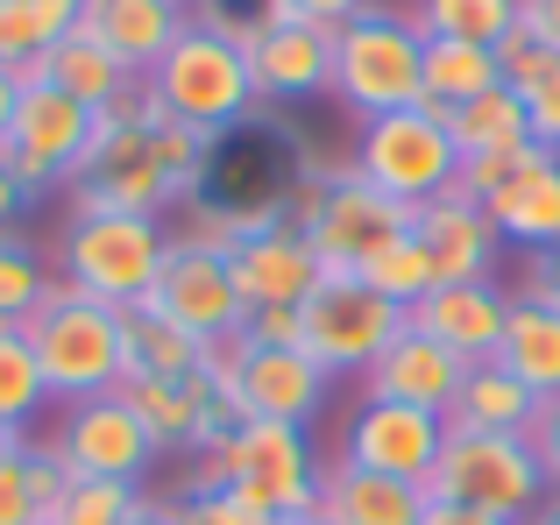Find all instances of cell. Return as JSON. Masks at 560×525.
<instances>
[{
  "instance_id": "6da1fadb",
  "label": "cell",
  "mask_w": 560,
  "mask_h": 525,
  "mask_svg": "<svg viewBox=\"0 0 560 525\" xmlns=\"http://www.w3.org/2000/svg\"><path fill=\"white\" fill-rule=\"evenodd\" d=\"M150 100L171 114V121H191L206 136H228L256 114V71H248V22H220V14H199V22L178 28V43L164 50V65L150 71Z\"/></svg>"
},
{
  "instance_id": "7a4b0ae2",
  "label": "cell",
  "mask_w": 560,
  "mask_h": 525,
  "mask_svg": "<svg viewBox=\"0 0 560 525\" xmlns=\"http://www.w3.org/2000/svg\"><path fill=\"white\" fill-rule=\"evenodd\" d=\"M28 348L43 362V384H50V405H85V398H107L121 390L128 376V348H121V313L100 299H85L79 284L57 277L50 299L22 319Z\"/></svg>"
},
{
  "instance_id": "3957f363",
  "label": "cell",
  "mask_w": 560,
  "mask_h": 525,
  "mask_svg": "<svg viewBox=\"0 0 560 525\" xmlns=\"http://www.w3.org/2000/svg\"><path fill=\"white\" fill-rule=\"evenodd\" d=\"M334 100H341L355 121L425 107V36H419V22L370 0L348 28H334Z\"/></svg>"
},
{
  "instance_id": "277c9868",
  "label": "cell",
  "mask_w": 560,
  "mask_h": 525,
  "mask_svg": "<svg viewBox=\"0 0 560 525\" xmlns=\"http://www.w3.org/2000/svg\"><path fill=\"white\" fill-rule=\"evenodd\" d=\"M425 498L525 525L547 504V469H539L533 433H462V427H447V447H440L433 476H425Z\"/></svg>"
},
{
  "instance_id": "5b68a950",
  "label": "cell",
  "mask_w": 560,
  "mask_h": 525,
  "mask_svg": "<svg viewBox=\"0 0 560 525\" xmlns=\"http://www.w3.org/2000/svg\"><path fill=\"white\" fill-rule=\"evenodd\" d=\"M164 256H171V235L150 213H71L65 242H57L65 284H79L85 299L114 305V313L150 299Z\"/></svg>"
},
{
  "instance_id": "8992f818",
  "label": "cell",
  "mask_w": 560,
  "mask_h": 525,
  "mask_svg": "<svg viewBox=\"0 0 560 525\" xmlns=\"http://www.w3.org/2000/svg\"><path fill=\"white\" fill-rule=\"evenodd\" d=\"M171 185L150 156V93H128L121 107L100 114L93 150H85L79 178H71V213H164Z\"/></svg>"
},
{
  "instance_id": "52a82bcc",
  "label": "cell",
  "mask_w": 560,
  "mask_h": 525,
  "mask_svg": "<svg viewBox=\"0 0 560 525\" xmlns=\"http://www.w3.org/2000/svg\"><path fill=\"white\" fill-rule=\"evenodd\" d=\"M291 228L313 242V256H319L327 277H362V262L376 249H390L397 235H411V207H397L370 178L341 171V178H327V185H305Z\"/></svg>"
},
{
  "instance_id": "ba28073f",
  "label": "cell",
  "mask_w": 560,
  "mask_h": 525,
  "mask_svg": "<svg viewBox=\"0 0 560 525\" xmlns=\"http://www.w3.org/2000/svg\"><path fill=\"white\" fill-rule=\"evenodd\" d=\"M454 164H462V150H454L447 121L425 107H405V114H376V121H362L355 136V178H370L376 192H390L397 207H433L440 192H454Z\"/></svg>"
},
{
  "instance_id": "9c48e42d",
  "label": "cell",
  "mask_w": 560,
  "mask_h": 525,
  "mask_svg": "<svg viewBox=\"0 0 560 525\" xmlns=\"http://www.w3.org/2000/svg\"><path fill=\"white\" fill-rule=\"evenodd\" d=\"M405 334V305L362 277H319L299 305V348L327 376H370V362Z\"/></svg>"
},
{
  "instance_id": "30bf717a",
  "label": "cell",
  "mask_w": 560,
  "mask_h": 525,
  "mask_svg": "<svg viewBox=\"0 0 560 525\" xmlns=\"http://www.w3.org/2000/svg\"><path fill=\"white\" fill-rule=\"evenodd\" d=\"M191 483H242L277 518H313L319 512V455L305 441V427H277V419H248L220 455L199 462Z\"/></svg>"
},
{
  "instance_id": "8fae6325",
  "label": "cell",
  "mask_w": 560,
  "mask_h": 525,
  "mask_svg": "<svg viewBox=\"0 0 560 525\" xmlns=\"http://www.w3.org/2000/svg\"><path fill=\"white\" fill-rule=\"evenodd\" d=\"M93 128H100V107L57 93L50 79L22 85V107H14V128H8V171L22 178L28 199H50V192H71L85 150H93Z\"/></svg>"
},
{
  "instance_id": "7c38bea8",
  "label": "cell",
  "mask_w": 560,
  "mask_h": 525,
  "mask_svg": "<svg viewBox=\"0 0 560 525\" xmlns=\"http://www.w3.org/2000/svg\"><path fill=\"white\" fill-rule=\"evenodd\" d=\"M150 305L206 348L234 341V334L248 327V305H242V291H234L228 249H206V242H191V235H171V256H164V270H156Z\"/></svg>"
},
{
  "instance_id": "4fadbf2b",
  "label": "cell",
  "mask_w": 560,
  "mask_h": 525,
  "mask_svg": "<svg viewBox=\"0 0 560 525\" xmlns=\"http://www.w3.org/2000/svg\"><path fill=\"white\" fill-rule=\"evenodd\" d=\"M57 455L65 469L79 476H121V483H142L156 462V441L142 433V419L121 405V390L107 398H85V405H65V427H57Z\"/></svg>"
},
{
  "instance_id": "5bb4252c",
  "label": "cell",
  "mask_w": 560,
  "mask_h": 525,
  "mask_svg": "<svg viewBox=\"0 0 560 525\" xmlns=\"http://www.w3.org/2000/svg\"><path fill=\"white\" fill-rule=\"evenodd\" d=\"M334 376L319 370L305 348H256L248 334H234V390H242L248 419H277V427H313L327 405Z\"/></svg>"
},
{
  "instance_id": "9a60e30c",
  "label": "cell",
  "mask_w": 560,
  "mask_h": 525,
  "mask_svg": "<svg viewBox=\"0 0 560 525\" xmlns=\"http://www.w3.org/2000/svg\"><path fill=\"white\" fill-rule=\"evenodd\" d=\"M248 71L256 100L299 107L334 93V28L327 22H248Z\"/></svg>"
},
{
  "instance_id": "2e32d148",
  "label": "cell",
  "mask_w": 560,
  "mask_h": 525,
  "mask_svg": "<svg viewBox=\"0 0 560 525\" xmlns=\"http://www.w3.org/2000/svg\"><path fill=\"white\" fill-rule=\"evenodd\" d=\"M447 447V419L440 412H419V405H383V398H362V412L348 419V447L341 462L355 469H383V476H405V483H425Z\"/></svg>"
},
{
  "instance_id": "e0dca14e",
  "label": "cell",
  "mask_w": 560,
  "mask_h": 525,
  "mask_svg": "<svg viewBox=\"0 0 560 525\" xmlns=\"http://www.w3.org/2000/svg\"><path fill=\"white\" fill-rule=\"evenodd\" d=\"M228 270H234V291H242L248 313H270V305H305V291L319 284V256L313 242L299 235L291 221H270L256 235H242L228 249Z\"/></svg>"
},
{
  "instance_id": "ac0fdd59",
  "label": "cell",
  "mask_w": 560,
  "mask_h": 525,
  "mask_svg": "<svg viewBox=\"0 0 560 525\" xmlns=\"http://www.w3.org/2000/svg\"><path fill=\"white\" fill-rule=\"evenodd\" d=\"M476 370L468 355H454V348H440L433 334H419V327H405L390 348L370 362V398L383 405H419V412H440L447 419L454 412V398H462V376Z\"/></svg>"
},
{
  "instance_id": "d6986e66",
  "label": "cell",
  "mask_w": 560,
  "mask_h": 525,
  "mask_svg": "<svg viewBox=\"0 0 560 525\" xmlns=\"http://www.w3.org/2000/svg\"><path fill=\"white\" fill-rule=\"evenodd\" d=\"M504 319H511V291L497 284H433L419 305H405V327L433 334L440 348H454V355L468 362H490L497 341H504Z\"/></svg>"
},
{
  "instance_id": "ffe728a7",
  "label": "cell",
  "mask_w": 560,
  "mask_h": 525,
  "mask_svg": "<svg viewBox=\"0 0 560 525\" xmlns=\"http://www.w3.org/2000/svg\"><path fill=\"white\" fill-rule=\"evenodd\" d=\"M490 228L504 235V249H560V150H525L518 171L482 199Z\"/></svg>"
},
{
  "instance_id": "44dd1931",
  "label": "cell",
  "mask_w": 560,
  "mask_h": 525,
  "mask_svg": "<svg viewBox=\"0 0 560 525\" xmlns=\"http://www.w3.org/2000/svg\"><path fill=\"white\" fill-rule=\"evenodd\" d=\"M411 235L425 242L440 284H490L497 249H504V235L490 228V213H482L476 199H462V192H440L433 207H419L411 213Z\"/></svg>"
},
{
  "instance_id": "7402d4cb",
  "label": "cell",
  "mask_w": 560,
  "mask_h": 525,
  "mask_svg": "<svg viewBox=\"0 0 560 525\" xmlns=\"http://www.w3.org/2000/svg\"><path fill=\"white\" fill-rule=\"evenodd\" d=\"M14 79H22V85L50 79L57 93L85 100V107H100V114H107V107H121V100H128V93L142 85L136 71H128L121 57H114L107 43L93 36V28H71V36H65V43H50L43 57H28V65H14Z\"/></svg>"
},
{
  "instance_id": "603a6c76",
  "label": "cell",
  "mask_w": 560,
  "mask_h": 525,
  "mask_svg": "<svg viewBox=\"0 0 560 525\" xmlns=\"http://www.w3.org/2000/svg\"><path fill=\"white\" fill-rule=\"evenodd\" d=\"M319 518H334V525H419L425 518V483L334 462V469H319Z\"/></svg>"
},
{
  "instance_id": "cb8c5ba5",
  "label": "cell",
  "mask_w": 560,
  "mask_h": 525,
  "mask_svg": "<svg viewBox=\"0 0 560 525\" xmlns=\"http://www.w3.org/2000/svg\"><path fill=\"white\" fill-rule=\"evenodd\" d=\"M79 28H93V36L136 71V79H150V71L164 65V50L178 43L185 8H178V0H85Z\"/></svg>"
},
{
  "instance_id": "d4e9b609",
  "label": "cell",
  "mask_w": 560,
  "mask_h": 525,
  "mask_svg": "<svg viewBox=\"0 0 560 525\" xmlns=\"http://www.w3.org/2000/svg\"><path fill=\"white\" fill-rule=\"evenodd\" d=\"M497 362L539 405L560 398V305L533 299V291H511V319H504V341H497Z\"/></svg>"
},
{
  "instance_id": "484cf974",
  "label": "cell",
  "mask_w": 560,
  "mask_h": 525,
  "mask_svg": "<svg viewBox=\"0 0 560 525\" xmlns=\"http://www.w3.org/2000/svg\"><path fill=\"white\" fill-rule=\"evenodd\" d=\"M121 405L142 419L156 455L191 447L199 441V412H206V362H199V376H121Z\"/></svg>"
},
{
  "instance_id": "4316f807",
  "label": "cell",
  "mask_w": 560,
  "mask_h": 525,
  "mask_svg": "<svg viewBox=\"0 0 560 525\" xmlns=\"http://www.w3.org/2000/svg\"><path fill=\"white\" fill-rule=\"evenodd\" d=\"M533 419H539V398L490 355L462 376V398H454L447 427H462V433H533Z\"/></svg>"
},
{
  "instance_id": "83f0119b",
  "label": "cell",
  "mask_w": 560,
  "mask_h": 525,
  "mask_svg": "<svg viewBox=\"0 0 560 525\" xmlns=\"http://www.w3.org/2000/svg\"><path fill=\"white\" fill-rule=\"evenodd\" d=\"M504 85V65H497L490 43H447V36H425V114L447 121L454 107L497 93Z\"/></svg>"
},
{
  "instance_id": "f1b7e54d",
  "label": "cell",
  "mask_w": 560,
  "mask_h": 525,
  "mask_svg": "<svg viewBox=\"0 0 560 525\" xmlns=\"http://www.w3.org/2000/svg\"><path fill=\"white\" fill-rule=\"evenodd\" d=\"M121 348H128V376H199V362H206V341L171 327L150 299L121 313Z\"/></svg>"
},
{
  "instance_id": "f546056e",
  "label": "cell",
  "mask_w": 560,
  "mask_h": 525,
  "mask_svg": "<svg viewBox=\"0 0 560 525\" xmlns=\"http://www.w3.org/2000/svg\"><path fill=\"white\" fill-rule=\"evenodd\" d=\"M65 455L57 447H22L0 462V525H50L65 498Z\"/></svg>"
},
{
  "instance_id": "4dcf8cb0",
  "label": "cell",
  "mask_w": 560,
  "mask_h": 525,
  "mask_svg": "<svg viewBox=\"0 0 560 525\" xmlns=\"http://www.w3.org/2000/svg\"><path fill=\"white\" fill-rule=\"evenodd\" d=\"M142 93H150V85H142ZM213 142L220 136H206V128H191V121H171V114L150 100V156H156V171H164V185H171V207H178V199H199L206 171H213Z\"/></svg>"
},
{
  "instance_id": "1f68e13d",
  "label": "cell",
  "mask_w": 560,
  "mask_h": 525,
  "mask_svg": "<svg viewBox=\"0 0 560 525\" xmlns=\"http://www.w3.org/2000/svg\"><path fill=\"white\" fill-rule=\"evenodd\" d=\"M85 22V0H0V65H28Z\"/></svg>"
},
{
  "instance_id": "d6a6232c",
  "label": "cell",
  "mask_w": 560,
  "mask_h": 525,
  "mask_svg": "<svg viewBox=\"0 0 560 525\" xmlns=\"http://www.w3.org/2000/svg\"><path fill=\"white\" fill-rule=\"evenodd\" d=\"M447 136L462 156H482V150H525L533 142V128H525V100L511 93V85H497V93L468 100V107L447 114Z\"/></svg>"
},
{
  "instance_id": "836d02e7",
  "label": "cell",
  "mask_w": 560,
  "mask_h": 525,
  "mask_svg": "<svg viewBox=\"0 0 560 525\" xmlns=\"http://www.w3.org/2000/svg\"><path fill=\"white\" fill-rule=\"evenodd\" d=\"M419 36H447V43H504L518 28V0H411Z\"/></svg>"
},
{
  "instance_id": "e575fe53",
  "label": "cell",
  "mask_w": 560,
  "mask_h": 525,
  "mask_svg": "<svg viewBox=\"0 0 560 525\" xmlns=\"http://www.w3.org/2000/svg\"><path fill=\"white\" fill-rule=\"evenodd\" d=\"M43 405H50V384H43V362H36V348H28V334L0 327V419L28 433V419H36Z\"/></svg>"
},
{
  "instance_id": "d590c367",
  "label": "cell",
  "mask_w": 560,
  "mask_h": 525,
  "mask_svg": "<svg viewBox=\"0 0 560 525\" xmlns=\"http://www.w3.org/2000/svg\"><path fill=\"white\" fill-rule=\"evenodd\" d=\"M136 483H121V476H65V498H57L50 525H128L136 518Z\"/></svg>"
},
{
  "instance_id": "8d00e7d4",
  "label": "cell",
  "mask_w": 560,
  "mask_h": 525,
  "mask_svg": "<svg viewBox=\"0 0 560 525\" xmlns=\"http://www.w3.org/2000/svg\"><path fill=\"white\" fill-rule=\"evenodd\" d=\"M362 284L383 291V299H397V305H419L425 291L440 284V270H433V256H425L419 235H397L390 249H376L370 262H362Z\"/></svg>"
},
{
  "instance_id": "74e56055",
  "label": "cell",
  "mask_w": 560,
  "mask_h": 525,
  "mask_svg": "<svg viewBox=\"0 0 560 525\" xmlns=\"http://www.w3.org/2000/svg\"><path fill=\"white\" fill-rule=\"evenodd\" d=\"M50 284H57V277L43 270L36 242L0 235V327H22V319L36 313L43 299H50Z\"/></svg>"
},
{
  "instance_id": "f35d334b",
  "label": "cell",
  "mask_w": 560,
  "mask_h": 525,
  "mask_svg": "<svg viewBox=\"0 0 560 525\" xmlns=\"http://www.w3.org/2000/svg\"><path fill=\"white\" fill-rule=\"evenodd\" d=\"M497 65H504V85H511V93H525V85H533L539 71H553L560 57H553L547 43H539L533 28H525V22H518V28H511L504 43H497Z\"/></svg>"
},
{
  "instance_id": "ab89813d",
  "label": "cell",
  "mask_w": 560,
  "mask_h": 525,
  "mask_svg": "<svg viewBox=\"0 0 560 525\" xmlns=\"http://www.w3.org/2000/svg\"><path fill=\"white\" fill-rule=\"evenodd\" d=\"M525 150H533V142H525ZM525 150H482V156H462V164H454V192L482 207V199H490L497 185L518 171V156H525Z\"/></svg>"
},
{
  "instance_id": "60d3db41",
  "label": "cell",
  "mask_w": 560,
  "mask_h": 525,
  "mask_svg": "<svg viewBox=\"0 0 560 525\" xmlns=\"http://www.w3.org/2000/svg\"><path fill=\"white\" fill-rule=\"evenodd\" d=\"M518 100H525V128H533V142H539V150H560V65L539 71Z\"/></svg>"
},
{
  "instance_id": "b9f144b4",
  "label": "cell",
  "mask_w": 560,
  "mask_h": 525,
  "mask_svg": "<svg viewBox=\"0 0 560 525\" xmlns=\"http://www.w3.org/2000/svg\"><path fill=\"white\" fill-rule=\"evenodd\" d=\"M248 341L256 348H299V305H270V313H248Z\"/></svg>"
},
{
  "instance_id": "7bdbcfd3",
  "label": "cell",
  "mask_w": 560,
  "mask_h": 525,
  "mask_svg": "<svg viewBox=\"0 0 560 525\" xmlns=\"http://www.w3.org/2000/svg\"><path fill=\"white\" fill-rule=\"evenodd\" d=\"M533 447H539V469H547V490H560V398L539 405V419H533Z\"/></svg>"
},
{
  "instance_id": "ee69618b",
  "label": "cell",
  "mask_w": 560,
  "mask_h": 525,
  "mask_svg": "<svg viewBox=\"0 0 560 525\" xmlns=\"http://www.w3.org/2000/svg\"><path fill=\"white\" fill-rule=\"evenodd\" d=\"M518 22H525V28H533V36L560 57V0H518Z\"/></svg>"
},
{
  "instance_id": "f6af8a7d",
  "label": "cell",
  "mask_w": 560,
  "mask_h": 525,
  "mask_svg": "<svg viewBox=\"0 0 560 525\" xmlns=\"http://www.w3.org/2000/svg\"><path fill=\"white\" fill-rule=\"evenodd\" d=\"M525 291L547 299V305H560V249H539L533 262H525Z\"/></svg>"
},
{
  "instance_id": "bcb514c9",
  "label": "cell",
  "mask_w": 560,
  "mask_h": 525,
  "mask_svg": "<svg viewBox=\"0 0 560 525\" xmlns=\"http://www.w3.org/2000/svg\"><path fill=\"white\" fill-rule=\"evenodd\" d=\"M362 8H370V0H299V14H305V22H327V28H348Z\"/></svg>"
},
{
  "instance_id": "7dc6e473",
  "label": "cell",
  "mask_w": 560,
  "mask_h": 525,
  "mask_svg": "<svg viewBox=\"0 0 560 525\" xmlns=\"http://www.w3.org/2000/svg\"><path fill=\"white\" fill-rule=\"evenodd\" d=\"M171 525H228V518H220V504L206 498V490H185V498L171 504Z\"/></svg>"
},
{
  "instance_id": "c3c4849f",
  "label": "cell",
  "mask_w": 560,
  "mask_h": 525,
  "mask_svg": "<svg viewBox=\"0 0 560 525\" xmlns=\"http://www.w3.org/2000/svg\"><path fill=\"white\" fill-rule=\"evenodd\" d=\"M419 525H511V518H497V512H468V504H433L425 498V518Z\"/></svg>"
},
{
  "instance_id": "681fc988",
  "label": "cell",
  "mask_w": 560,
  "mask_h": 525,
  "mask_svg": "<svg viewBox=\"0 0 560 525\" xmlns=\"http://www.w3.org/2000/svg\"><path fill=\"white\" fill-rule=\"evenodd\" d=\"M22 207H28V192H22V178L8 171V156H0V235L22 221Z\"/></svg>"
},
{
  "instance_id": "f907efd6",
  "label": "cell",
  "mask_w": 560,
  "mask_h": 525,
  "mask_svg": "<svg viewBox=\"0 0 560 525\" xmlns=\"http://www.w3.org/2000/svg\"><path fill=\"white\" fill-rule=\"evenodd\" d=\"M14 107H22V79L0 65V150H8V128H14Z\"/></svg>"
},
{
  "instance_id": "816d5d0a",
  "label": "cell",
  "mask_w": 560,
  "mask_h": 525,
  "mask_svg": "<svg viewBox=\"0 0 560 525\" xmlns=\"http://www.w3.org/2000/svg\"><path fill=\"white\" fill-rule=\"evenodd\" d=\"M22 447H28V433H22V427H8V419H0V462H8V455H22Z\"/></svg>"
},
{
  "instance_id": "f5cc1de1",
  "label": "cell",
  "mask_w": 560,
  "mask_h": 525,
  "mask_svg": "<svg viewBox=\"0 0 560 525\" xmlns=\"http://www.w3.org/2000/svg\"><path fill=\"white\" fill-rule=\"evenodd\" d=\"M128 525H171V504H136V518Z\"/></svg>"
},
{
  "instance_id": "db71d44e",
  "label": "cell",
  "mask_w": 560,
  "mask_h": 525,
  "mask_svg": "<svg viewBox=\"0 0 560 525\" xmlns=\"http://www.w3.org/2000/svg\"><path fill=\"white\" fill-rule=\"evenodd\" d=\"M525 525H560V498H553V504H539V512L525 518Z\"/></svg>"
},
{
  "instance_id": "11a10c76",
  "label": "cell",
  "mask_w": 560,
  "mask_h": 525,
  "mask_svg": "<svg viewBox=\"0 0 560 525\" xmlns=\"http://www.w3.org/2000/svg\"><path fill=\"white\" fill-rule=\"evenodd\" d=\"M305 525H334V518H319V512H313V518H305Z\"/></svg>"
},
{
  "instance_id": "9f6ffc18",
  "label": "cell",
  "mask_w": 560,
  "mask_h": 525,
  "mask_svg": "<svg viewBox=\"0 0 560 525\" xmlns=\"http://www.w3.org/2000/svg\"><path fill=\"white\" fill-rule=\"evenodd\" d=\"M277 525H305V518H277Z\"/></svg>"
},
{
  "instance_id": "6f0895ef",
  "label": "cell",
  "mask_w": 560,
  "mask_h": 525,
  "mask_svg": "<svg viewBox=\"0 0 560 525\" xmlns=\"http://www.w3.org/2000/svg\"><path fill=\"white\" fill-rule=\"evenodd\" d=\"M178 8H185V0H178Z\"/></svg>"
}]
</instances>
